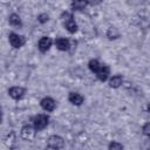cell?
Instances as JSON below:
<instances>
[{"label":"cell","mask_w":150,"mask_h":150,"mask_svg":"<svg viewBox=\"0 0 150 150\" xmlns=\"http://www.w3.org/2000/svg\"><path fill=\"white\" fill-rule=\"evenodd\" d=\"M36 135V128L30 125H25L21 129V137L26 141H33Z\"/></svg>","instance_id":"cell-3"},{"label":"cell","mask_w":150,"mask_h":150,"mask_svg":"<svg viewBox=\"0 0 150 150\" xmlns=\"http://www.w3.org/2000/svg\"><path fill=\"white\" fill-rule=\"evenodd\" d=\"M63 25H64V27L67 28V30L70 32V33H75V32L77 30V25L75 23V21L73 20V18H71V19H68V20H66V21H63Z\"/></svg>","instance_id":"cell-12"},{"label":"cell","mask_w":150,"mask_h":150,"mask_svg":"<svg viewBox=\"0 0 150 150\" xmlns=\"http://www.w3.org/2000/svg\"><path fill=\"white\" fill-rule=\"evenodd\" d=\"M55 45H56L57 49H60V50H68L69 49V41L64 38H57L55 40Z\"/></svg>","instance_id":"cell-11"},{"label":"cell","mask_w":150,"mask_h":150,"mask_svg":"<svg viewBox=\"0 0 150 150\" xmlns=\"http://www.w3.org/2000/svg\"><path fill=\"white\" fill-rule=\"evenodd\" d=\"M48 121H49V118H48L47 115H45V114H39V115H36V116L33 118V125L36 128V130H42V129H45V128L47 127Z\"/></svg>","instance_id":"cell-1"},{"label":"cell","mask_w":150,"mask_h":150,"mask_svg":"<svg viewBox=\"0 0 150 150\" xmlns=\"http://www.w3.org/2000/svg\"><path fill=\"white\" fill-rule=\"evenodd\" d=\"M109 74H110V69L105 64H101L100 69L96 71V76L100 81H105L109 77Z\"/></svg>","instance_id":"cell-6"},{"label":"cell","mask_w":150,"mask_h":150,"mask_svg":"<svg viewBox=\"0 0 150 150\" xmlns=\"http://www.w3.org/2000/svg\"><path fill=\"white\" fill-rule=\"evenodd\" d=\"M122 82H123V79L121 75H114L109 81V86L111 88H118L122 84Z\"/></svg>","instance_id":"cell-13"},{"label":"cell","mask_w":150,"mask_h":150,"mask_svg":"<svg viewBox=\"0 0 150 150\" xmlns=\"http://www.w3.org/2000/svg\"><path fill=\"white\" fill-rule=\"evenodd\" d=\"M9 23L13 26V27H21V20H20V16L18 14H11L9 15V19H8Z\"/></svg>","instance_id":"cell-14"},{"label":"cell","mask_w":150,"mask_h":150,"mask_svg":"<svg viewBox=\"0 0 150 150\" xmlns=\"http://www.w3.org/2000/svg\"><path fill=\"white\" fill-rule=\"evenodd\" d=\"M50 47H52V39H50V38L43 36V38H41V39L39 40V49H40V52L45 53V52H47Z\"/></svg>","instance_id":"cell-7"},{"label":"cell","mask_w":150,"mask_h":150,"mask_svg":"<svg viewBox=\"0 0 150 150\" xmlns=\"http://www.w3.org/2000/svg\"><path fill=\"white\" fill-rule=\"evenodd\" d=\"M48 146L52 149H61L64 146V141L57 135H53L48 138Z\"/></svg>","instance_id":"cell-4"},{"label":"cell","mask_w":150,"mask_h":150,"mask_svg":"<svg viewBox=\"0 0 150 150\" xmlns=\"http://www.w3.org/2000/svg\"><path fill=\"white\" fill-rule=\"evenodd\" d=\"M8 94L12 98H15V100H19L25 94V89L21 88V87H12L9 90H8Z\"/></svg>","instance_id":"cell-8"},{"label":"cell","mask_w":150,"mask_h":150,"mask_svg":"<svg viewBox=\"0 0 150 150\" xmlns=\"http://www.w3.org/2000/svg\"><path fill=\"white\" fill-rule=\"evenodd\" d=\"M109 149H123V145L120 144V143H116V142H112L109 144Z\"/></svg>","instance_id":"cell-19"},{"label":"cell","mask_w":150,"mask_h":150,"mask_svg":"<svg viewBox=\"0 0 150 150\" xmlns=\"http://www.w3.org/2000/svg\"><path fill=\"white\" fill-rule=\"evenodd\" d=\"M89 4V0H73L71 8L74 11H82Z\"/></svg>","instance_id":"cell-10"},{"label":"cell","mask_w":150,"mask_h":150,"mask_svg":"<svg viewBox=\"0 0 150 150\" xmlns=\"http://www.w3.org/2000/svg\"><path fill=\"white\" fill-rule=\"evenodd\" d=\"M142 130H143V134H144L145 136L150 137V122H149V123H146V124H144Z\"/></svg>","instance_id":"cell-17"},{"label":"cell","mask_w":150,"mask_h":150,"mask_svg":"<svg viewBox=\"0 0 150 150\" xmlns=\"http://www.w3.org/2000/svg\"><path fill=\"white\" fill-rule=\"evenodd\" d=\"M101 1H102V0H91V2H93V4H95V5H96V4H100Z\"/></svg>","instance_id":"cell-20"},{"label":"cell","mask_w":150,"mask_h":150,"mask_svg":"<svg viewBox=\"0 0 150 150\" xmlns=\"http://www.w3.org/2000/svg\"><path fill=\"white\" fill-rule=\"evenodd\" d=\"M88 66H89V69H90L93 73H96V71L100 69V67H101V64H100V62H98L97 60H90Z\"/></svg>","instance_id":"cell-16"},{"label":"cell","mask_w":150,"mask_h":150,"mask_svg":"<svg viewBox=\"0 0 150 150\" xmlns=\"http://www.w3.org/2000/svg\"><path fill=\"white\" fill-rule=\"evenodd\" d=\"M68 100L74 105H81L83 103V101H84L83 96L81 94H79V93H70L69 96H68Z\"/></svg>","instance_id":"cell-9"},{"label":"cell","mask_w":150,"mask_h":150,"mask_svg":"<svg viewBox=\"0 0 150 150\" xmlns=\"http://www.w3.org/2000/svg\"><path fill=\"white\" fill-rule=\"evenodd\" d=\"M8 40H9V43L14 47V48H20L25 45L26 40H25V36L22 35H19L16 33H11L8 35Z\"/></svg>","instance_id":"cell-2"},{"label":"cell","mask_w":150,"mask_h":150,"mask_svg":"<svg viewBox=\"0 0 150 150\" xmlns=\"http://www.w3.org/2000/svg\"><path fill=\"white\" fill-rule=\"evenodd\" d=\"M48 19H49V16H48L47 14H40V15L38 16V20H39V22H41V23L47 22V21H48Z\"/></svg>","instance_id":"cell-18"},{"label":"cell","mask_w":150,"mask_h":150,"mask_svg":"<svg viewBox=\"0 0 150 150\" xmlns=\"http://www.w3.org/2000/svg\"><path fill=\"white\" fill-rule=\"evenodd\" d=\"M40 104H41V108L43 110H46V111H53L55 109V107H56V103H55V101L52 97H45V98H42L41 102H40Z\"/></svg>","instance_id":"cell-5"},{"label":"cell","mask_w":150,"mask_h":150,"mask_svg":"<svg viewBox=\"0 0 150 150\" xmlns=\"http://www.w3.org/2000/svg\"><path fill=\"white\" fill-rule=\"evenodd\" d=\"M107 36H108L110 40L117 39V38L120 36V32H118L117 28H115V27H109L108 30H107Z\"/></svg>","instance_id":"cell-15"}]
</instances>
